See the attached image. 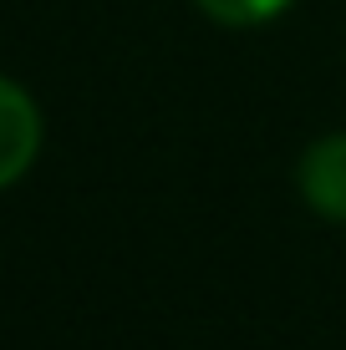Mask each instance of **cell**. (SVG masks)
<instances>
[{
  "label": "cell",
  "mask_w": 346,
  "mask_h": 350,
  "mask_svg": "<svg viewBox=\"0 0 346 350\" xmlns=\"http://www.w3.org/2000/svg\"><path fill=\"white\" fill-rule=\"evenodd\" d=\"M41 148V112L16 81L0 77V188L16 183Z\"/></svg>",
  "instance_id": "cell-1"
},
{
  "label": "cell",
  "mask_w": 346,
  "mask_h": 350,
  "mask_svg": "<svg viewBox=\"0 0 346 350\" xmlns=\"http://www.w3.org/2000/svg\"><path fill=\"white\" fill-rule=\"evenodd\" d=\"M301 193L331 224H346V132H331L306 148L301 158Z\"/></svg>",
  "instance_id": "cell-2"
},
{
  "label": "cell",
  "mask_w": 346,
  "mask_h": 350,
  "mask_svg": "<svg viewBox=\"0 0 346 350\" xmlns=\"http://www.w3.org/2000/svg\"><path fill=\"white\" fill-rule=\"evenodd\" d=\"M194 5L219 26H260V21H275L291 0H194Z\"/></svg>",
  "instance_id": "cell-3"
}]
</instances>
